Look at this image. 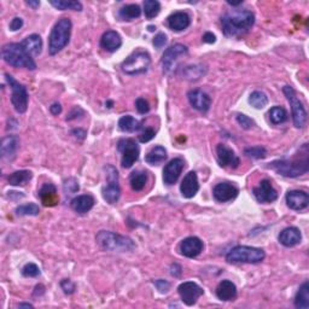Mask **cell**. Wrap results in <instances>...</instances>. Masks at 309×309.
Listing matches in <instances>:
<instances>
[{"label": "cell", "mask_w": 309, "mask_h": 309, "mask_svg": "<svg viewBox=\"0 0 309 309\" xmlns=\"http://www.w3.org/2000/svg\"><path fill=\"white\" fill-rule=\"evenodd\" d=\"M255 23L254 13L249 10H232L221 17L222 30L225 35L239 38L251 29Z\"/></svg>", "instance_id": "cell-1"}, {"label": "cell", "mask_w": 309, "mask_h": 309, "mask_svg": "<svg viewBox=\"0 0 309 309\" xmlns=\"http://www.w3.org/2000/svg\"><path fill=\"white\" fill-rule=\"evenodd\" d=\"M269 168L286 178H297V176L303 175L309 171L308 150H305L301 157L274 161L269 165Z\"/></svg>", "instance_id": "cell-2"}, {"label": "cell", "mask_w": 309, "mask_h": 309, "mask_svg": "<svg viewBox=\"0 0 309 309\" xmlns=\"http://www.w3.org/2000/svg\"><path fill=\"white\" fill-rule=\"evenodd\" d=\"M2 56L6 63L15 68H26L29 70L37 69V63L21 44H6L3 46Z\"/></svg>", "instance_id": "cell-3"}, {"label": "cell", "mask_w": 309, "mask_h": 309, "mask_svg": "<svg viewBox=\"0 0 309 309\" xmlns=\"http://www.w3.org/2000/svg\"><path fill=\"white\" fill-rule=\"evenodd\" d=\"M71 21L69 19H61L54 27L48 38V52L51 56L57 54L69 44L71 34Z\"/></svg>", "instance_id": "cell-4"}, {"label": "cell", "mask_w": 309, "mask_h": 309, "mask_svg": "<svg viewBox=\"0 0 309 309\" xmlns=\"http://www.w3.org/2000/svg\"><path fill=\"white\" fill-rule=\"evenodd\" d=\"M96 241L103 249L109 250V251L130 252L135 249V243L131 238L110 231L98 232Z\"/></svg>", "instance_id": "cell-5"}, {"label": "cell", "mask_w": 309, "mask_h": 309, "mask_svg": "<svg viewBox=\"0 0 309 309\" xmlns=\"http://www.w3.org/2000/svg\"><path fill=\"white\" fill-rule=\"evenodd\" d=\"M265 258L266 254L262 249L245 245L235 246L226 255L227 262L230 263H259Z\"/></svg>", "instance_id": "cell-6"}, {"label": "cell", "mask_w": 309, "mask_h": 309, "mask_svg": "<svg viewBox=\"0 0 309 309\" xmlns=\"http://www.w3.org/2000/svg\"><path fill=\"white\" fill-rule=\"evenodd\" d=\"M151 64V57L147 51H137L126 58L121 65V69L127 75H140L149 70Z\"/></svg>", "instance_id": "cell-7"}, {"label": "cell", "mask_w": 309, "mask_h": 309, "mask_svg": "<svg viewBox=\"0 0 309 309\" xmlns=\"http://www.w3.org/2000/svg\"><path fill=\"white\" fill-rule=\"evenodd\" d=\"M104 171L106 173L107 184L103 187V198L109 204H115L120 199L121 189L119 185V173L114 166L107 165Z\"/></svg>", "instance_id": "cell-8"}, {"label": "cell", "mask_w": 309, "mask_h": 309, "mask_svg": "<svg viewBox=\"0 0 309 309\" xmlns=\"http://www.w3.org/2000/svg\"><path fill=\"white\" fill-rule=\"evenodd\" d=\"M283 92L290 103L295 127L303 128L305 126V122H307V111H305L303 104L297 98L296 92H295V89L291 86H285L283 88Z\"/></svg>", "instance_id": "cell-9"}, {"label": "cell", "mask_w": 309, "mask_h": 309, "mask_svg": "<svg viewBox=\"0 0 309 309\" xmlns=\"http://www.w3.org/2000/svg\"><path fill=\"white\" fill-rule=\"evenodd\" d=\"M187 52H189V50L183 44H175L169 48H167L162 57V67L165 74H173L176 70V68H178L179 61L181 60L184 56L187 54Z\"/></svg>", "instance_id": "cell-10"}, {"label": "cell", "mask_w": 309, "mask_h": 309, "mask_svg": "<svg viewBox=\"0 0 309 309\" xmlns=\"http://www.w3.org/2000/svg\"><path fill=\"white\" fill-rule=\"evenodd\" d=\"M6 81L10 85V87L12 89L11 95V103L15 110L19 114H24L27 111L28 107V100H29V96H28L27 88L24 87L22 83L17 82L11 75L5 74Z\"/></svg>", "instance_id": "cell-11"}, {"label": "cell", "mask_w": 309, "mask_h": 309, "mask_svg": "<svg viewBox=\"0 0 309 309\" xmlns=\"http://www.w3.org/2000/svg\"><path fill=\"white\" fill-rule=\"evenodd\" d=\"M117 149L122 154L121 163H122L123 168H131L138 161L140 149H139L138 144L135 143L133 139H121L119 144H117Z\"/></svg>", "instance_id": "cell-12"}, {"label": "cell", "mask_w": 309, "mask_h": 309, "mask_svg": "<svg viewBox=\"0 0 309 309\" xmlns=\"http://www.w3.org/2000/svg\"><path fill=\"white\" fill-rule=\"evenodd\" d=\"M178 293L184 303L186 305H193L203 295V289L198 284L193 282H185L180 284L178 287Z\"/></svg>", "instance_id": "cell-13"}, {"label": "cell", "mask_w": 309, "mask_h": 309, "mask_svg": "<svg viewBox=\"0 0 309 309\" xmlns=\"http://www.w3.org/2000/svg\"><path fill=\"white\" fill-rule=\"evenodd\" d=\"M216 155H217V162L222 168H237L241 165V159L235 152L232 150L231 148L226 147L225 144H219L216 148Z\"/></svg>", "instance_id": "cell-14"}, {"label": "cell", "mask_w": 309, "mask_h": 309, "mask_svg": "<svg viewBox=\"0 0 309 309\" xmlns=\"http://www.w3.org/2000/svg\"><path fill=\"white\" fill-rule=\"evenodd\" d=\"M252 192H254L256 201L260 203H272L278 198L277 190L273 187L272 183L267 179L262 180L259 186L252 190Z\"/></svg>", "instance_id": "cell-15"}, {"label": "cell", "mask_w": 309, "mask_h": 309, "mask_svg": "<svg viewBox=\"0 0 309 309\" xmlns=\"http://www.w3.org/2000/svg\"><path fill=\"white\" fill-rule=\"evenodd\" d=\"M184 159L183 158H174L168 163L163 169V181L167 185H173L178 181L180 174L184 169Z\"/></svg>", "instance_id": "cell-16"}, {"label": "cell", "mask_w": 309, "mask_h": 309, "mask_svg": "<svg viewBox=\"0 0 309 309\" xmlns=\"http://www.w3.org/2000/svg\"><path fill=\"white\" fill-rule=\"evenodd\" d=\"M213 194L217 202H230L238 196V189L231 183H221L214 187Z\"/></svg>", "instance_id": "cell-17"}, {"label": "cell", "mask_w": 309, "mask_h": 309, "mask_svg": "<svg viewBox=\"0 0 309 309\" xmlns=\"http://www.w3.org/2000/svg\"><path fill=\"white\" fill-rule=\"evenodd\" d=\"M286 203L287 207L293 210H303L309 204V196L307 192L300 190L289 191L286 193Z\"/></svg>", "instance_id": "cell-18"}, {"label": "cell", "mask_w": 309, "mask_h": 309, "mask_svg": "<svg viewBox=\"0 0 309 309\" xmlns=\"http://www.w3.org/2000/svg\"><path fill=\"white\" fill-rule=\"evenodd\" d=\"M180 251L189 259L197 258L203 251V242L197 237H189L184 239L180 244Z\"/></svg>", "instance_id": "cell-19"}, {"label": "cell", "mask_w": 309, "mask_h": 309, "mask_svg": "<svg viewBox=\"0 0 309 309\" xmlns=\"http://www.w3.org/2000/svg\"><path fill=\"white\" fill-rule=\"evenodd\" d=\"M187 97H189L190 104L196 110L202 111V113H207V111L210 109L211 99L206 92L201 91V89H193V91L189 92Z\"/></svg>", "instance_id": "cell-20"}, {"label": "cell", "mask_w": 309, "mask_h": 309, "mask_svg": "<svg viewBox=\"0 0 309 309\" xmlns=\"http://www.w3.org/2000/svg\"><path fill=\"white\" fill-rule=\"evenodd\" d=\"M199 190V184H198V178L194 172H190L189 174H186L184 178L181 185H180V191L181 194L185 198H192L196 196V193Z\"/></svg>", "instance_id": "cell-21"}, {"label": "cell", "mask_w": 309, "mask_h": 309, "mask_svg": "<svg viewBox=\"0 0 309 309\" xmlns=\"http://www.w3.org/2000/svg\"><path fill=\"white\" fill-rule=\"evenodd\" d=\"M122 45V39H121L120 34L115 30H107L103 34L102 39H100V46L107 52H115L119 50Z\"/></svg>", "instance_id": "cell-22"}, {"label": "cell", "mask_w": 309, "mask_h": 309, "mask_svg": "<svg viewBox=\"0 0 309 309\" xmlns=\"http://www.w3.org/2000/svg\"><path fill=\"white\" fill-rule=\"evenodd\" d=\"M301 241L302 234L297 227H287L279 234L280 244L286 246V248H293V246L300 244Z\"/></svg>", "instance_id": "cell-23"}, {"label": "cell", "mask_w": 309, "mask_h": 309, "mask_svg": "<svg viewBox=\"0 0 309 309\" xmlns=\"http://www.w3.org/2000/svg\"><path fill=\"white\" fill-rule=\"evenodd\" d=\"M167 23H168V27L171 28L172 30L181 32V30H185L186 28L190 27L191 19L186 12L179 11L169 16L168 20H167Z\"/></svg>", "instance_id": "cell-24"}, {"label": "cell", "mask_w": 309, "mask_h": 309, "mask_svg": "<svg viewBox=\"0 0 309 309\" xmlns=\"http://www.w3.org/2000/svg\"><path fill=\"white\" fill-rule=\"evenodd\" d=\"M70 206L78 214H86L95 206V198L91 194H81L71 201Z\"/></svg>", "instance_id": "cell-25"}, {"label": "cell", "mask_w": 309, "mask_h": 309, "mask_svg": "<svg viewBox=\"0 0 309 309\" xmlns=\"http://www.w3.org/2000/svg\"><path fill=\"white\" fill-rule=\"evenodd\" d=\"M39 197L45 207H53L58 203L57 189L53 184L48 183L39 190Z\"/></svg>", "instance_id": "cell-26"}, {"label": "cell", "mask_w": 309, "mask_h": 309, "mask_svg": "<svg viewBox=\"0 0 309 309\" xmlns=\"http://www.w3.org/2000/svg\"><path fill=\"white\" fill-rule=\"evenodd\" d=\"M22 47L26 50V52L32 57H37L41 53V50H43V40H41L40 35L38 34H32V35L27 37L22 43Z\"/></svg>", "instance_id": "cell-27"}, {"label": "cell", "mask_w": 309, "mask_h": 309, "mask_svg": "<svg viewBox=\"0 0 309 309\" xmlns=\"http://www.w3.org/2000/svg\"><path fill=\"white\" fill-rule=\"evenodd\" d=\"M216 296L221 301H233L237 297V287L230 280H222L216 287Z\"/></svg>", "instance_id": "cell-28"}, {"label": "cell", "mask_w": 309, "mask_h": 309, "mask_svg": "<svg viewBox=\"0 0 309 309\" xmlns=\"http://www.w3.org/2000/svg\"><path fill=\"white\" fill-rule=\"evenodd\" d=\"M20 140L16 135H9L3 139L2 141V156L3 158L12 159L15 157L17 149H19Z\"/></svg>", "instance_id": "cell-29"}, {"label": "cell", "mask_w": 309, "mask_h": 309, "mask_svg": "<svg viewBox=\"0 0 309 309\" xmlns=\"http://www.w3.org/2000/svg\"><path fill=\"white\" fill-rule=\"evenodd\" d=\"M166 158H167V150L163 147H159V145L158 147L152 148L151 150L148 152V155L145 156V161L151 166L159 165V163L165 162Z\"/></svg>", "instance_id": "cell-30"}, {"label": "cell", "mask_w": 309, "mask_h": 309, "mask_svg": "<svg viewBox=\"0 0 309 309\" xmlns=\"http://www.w3.org/2000/svg\"><path fill=\"white\" fill-rule=\"evenodd\" d=\"M32 178H33L32 172L19 171V172L12 173V174H10L8 178V181L10 185H12V186H24V185H27L30 180H32Z\"/></svg>", "instance_id": "cell-31"}, {"label": "cell", "mask_w": 309, "mask_h": 309, "mask_svg": "<svg viewBox=\"0 0 309 309\" xmlns=\"http://www.w3.org/2000/svg\"><path fill=\"white\" fill-rule=\"evenodd\" d=\"M295 305L300 309L309 308V284L305 282L302 284L300 290L297 291L296 297H295Z\"/></svg>", "instance_id": "cell-32"}, {"label": "cell", "mask_w": 309, "mask_h": 309, "mask_svg": "<svg viewBox=\"0 0 309 309\" xmlns=\"http://www.w3.org/2000/svg\"><path fill=\"white\" fill-rule=\"evenodd\" d=\"M140 122L138 120H135L133 116L131 115H126L122 116L119 120V128L122 132H127V133H132V132H135L138 130H140Z\"/></svg>", "instance_id": "cell-33"}, {"label": "cell", "mask_w": 309, "mask_h": 309, "mask_svg": "<svg viewBox=\"0 0 309 309\" xmlns=\"http://www.w3.org/2000/svg\"><path fill=\"white\" fill-rule=\"evenodd\" d=\"M207 72V68L202 64H196V65H189L183 70V74L185 76V79L191 80H198L202 78V76L206 75Z\"/></svg>", "instance_id": "cell-34"}, {"label": "cell", "mask_w": 309, "mask_h": 309, "mask_svg": "<svg viewBox=\"0 0 309 309\" xmlns=\"http://www.w3.org/2000/svg\"><path fill=\"white\" fill-rule=\"evenodd\" d=\"M141 15V9L140 6L137 4H130L123 6L122 9L119 11V16L123 21H133Z\"/></svg>", "instance_id": "cell-35"}, {"label": "cell", "mask_w": 309, "mask_h": 309, "mask_svg": "<svg viewBox=\"0 0 309 309\" xmlns=\"http://www.w3.org/2000/svg\"><path fill=\"white\" fill-rule=\"evenodd\" d=\"M147 181H148L147 173L140 172V171L133 172L130 178V184H131L132 190L137 191V192H139V191H141L144 189L145 185H147Z\"/></svg>", "instance_id": "cell-36"}, {"label": "cell", "mask_w": 309, "mask_h": 309, "mask_svg": "<svg viewBox=\"0 0 309 309\" xmlns=\"http://www.w3.org/2000/svg\"><path fill=\"white\" fill-rule=\"evenodd\" d=\"M269 119L273 124L284 123L287 120V111L282 106H273L269 110Z\"/></svg>", "instance_id": "cell-37"}, {"label": "cell", "mask_w": 309, "mask_h": 309, "mask_svg": "<svg viewBox=\"0 0 309 309\" xmlns=\"http://www.w3.org/2000/svg\"><path fill=\"white\" fill-rule=\"evenodd\" d=\"M51 5L54 6L56 9L62 10H72V11H82V4L80 2H75V0H58V2H51Z\"/></svg>", "instance_id": "cell-38"}, {"label": "cell", "mask_w": 309, "mask_h": 309, "mask_svg": "<svg viewBox=\"0 0 309 309\" xmlns=\"http://www.w3.org/2000/svg\"><path fill=\"white\" fill-rule=\"evenodd\" d=\"M249 103L256 109H263L268 104V97L261 91H255L250 95Z\"/></svg>", "instance_id": "cell-39"}, {"label": "cell", "mask_w": 309, "mask_h": 309, "mask_svg": "<svg viewBox=\"0 0 309 309\" xmlns=\"http://www.w3.org/2000/svg\"><path fill=\"white\" fill-rule=\"evenodd\" d=\"M161 11V4L157 0H147L144 3V13L149 20L155 19Z\"/></svg>", "instance_id": "cell-40"}, {"label": "cell", "mask_w": 309, "mask_h": 309, "mask_svg": "<svg viewBox=\"0 0 309 309\" xmlns=\"http://www.w3.org/2000/svg\"><path fill=\"white\" fill-rule=\"evenodd\" d=\"M40 213L39 207L34 203H28V204H23V206H20L16 208V215L19 216H24V215H30V216H35Z\"/></svg>", "instance_id": "cell-41"}, {"label": "cell", "mask_w": 309, "mask_h": 309, "mask_svg": "<svg viewBox=\"0 0 309 309\" xmlns=\"http://www.w3.org/2000/svg\"><path fill=\"white\" fill-rule=\"evenodd\" d=\"M244 154L250 158L261 159V158L266 157L267 151H266V149L262 147H254V148H246L244 150Z\"/></svg>", "instance_id": "cell-42"}, {"label": "cell", "mask_w": 309, "mask_h": 309, "mask_svg": "<svg viewBox=\"0 0 309 309\" xmlns=\"http://www.w3.org/2000/svg\"><path fill=\"white\" fill-rule=\"evenodd\" d=\"M40 268L35 263H27L22 268V274L28 278H35L40 276Z\"/></svg>", "instance_id": "cell-43"}, {"label": "cell", "mask_w": 309, "mask_h": 309, "mask_svg": "<svg viewBox=\"0 0 309 309\" xmlns=\"http://www.w3.org/2000/svg\"><path fill=\"white\" fill-rule=\"evenodd\" d=\"M79 191V183L75 179H68L64 183V192L67 194L76 193Z\"/></svg>", "instance_id": "cell-44"}, {"label": "cell", "mask_w": 309, "mask_h": 309, "mask_svg": "<svg viewBox=\"0 0 309 309\" xmlns=\"http://www.w3.org/2000/svg\"><path fill=\"white\" fill-rule=\"evenodd\" d=\"M237 122L239 123V126L244 130H250L252 126H254V121H252L250 117H248L244 114H239L237 116Z\"/></svg>", "instance_id": "cell-45"}, {"label": "cell", "mask_w": 309, "mask_h": 309, "mask_svg": "<svg viewBox=\"0 0 309 309\" xmlns=\"http://www.w3.org/2000/svg\"><path fill=\"white\" fill-rule=\"evenodd\" d=\"M155 135L156 132L154 128H147V130H144L139 134V141H140V143H148V141H150L155 138Z\"/></svg>", "instance_id": "cell-46"}, {"label": "cell", "mask_w": 309, "mask_h": 309, "mask_svg": "<svg viewBox=\"0 0 309 309\" xmlns=\"http://www.w3.org/2000/svg\"><path fill=\"white\" fill-rule=\"evenodd\" d=\"M135 107H137L138 113L141 114V115H145L150 111V105L149 103L145 100L144 98H138L137 102H135Z\"/></svg>", "instance_id": "cell-47"}, {"label": "cell", "mask_w": 309, "mask_h": 309, "mask_svg": "<svg viewBox=\"0 0 309 309\" xmlns=\"http://www.w3.org/2000/svg\"><path fill=\"white\" fill-rule=\"evenodd\" d=\"M61 287L65 294L70 295L75 291V284L70 279H64L61 282Z\"/></svg>", "instance_id": "cell-48"}, {"label": "cell", "mask_w": 309, "mask_h": 309, "mask_svg": "<svg viewBox=\"0 0 309 309\" xmlns=\"http://www.w3.org/2000/svg\"><path fill=\"white\" fill-rule=\"evenodd\" d=\"M154 46L156 48H162L167 44V35L165 33H158L157 35L154 38Z\"/></svg>", "instance_id": "cell-49"}, {"label": "cell", "mask_w": 309, "mask_h": 309, "mask_svg": "<svg viewBox=\"0 0 309 309\" xmlns=\"http://www.w3.org/2000/svg\"><path fill=\"white\" fill-rule=\"evenodd\" d=\"M155 285H156V287H157V290H158L161 294L168 293L169 289H171V284H169L168 282H167V280H163V279L156 280V282H155Z\"/></svg>", "instance_id": "cell-50"}, {"label": "cell", "mask_w": 309, "mask_h": 309, "mask_svg": "<svg viewBox=\"0 0 309 309\" xmlns=\"http://www.w3.org/2000/svg\"><path fill=\"white\" fill-rule=\"evenodd\" d=\"M23 27V20L21 19V17H15L11 21V23H10V30H12V32H16V30L21 29V28Z\"/></svg>", "instance_id": "cell-51"}, {"label": "cell", "mask_w": 309, "mask_h": 309, "mask_svg": "<svg viewBox=\"0 0 309 309\" xmlns=\"http://www.w3.org/2000/svg\"><path fill=\"white\" fill-rule=\"evenodd\" d=\"M50 111L52 115H60V114L62 113V106L60 103H53L52 105L50 106Z\"/></svg>", "instance_id": "cell-52"}, {"label": "cell", "mask_w": 309, "mask_h": 309, "mask_svg": "<svg viewBox=\"0 0 309 309\" xmlns=\"http://www.w3.org/2000/svg\"><path fill=\"white\" fill-rule=\"evenodd\" d=\"M215 40H216V38H215L214 34L210 32H208L203 35V41L207 44H213V43H215Z\"/></svg>", "instance_id": "cell-53"}, {"label": "cell", "mask_w": 309, "mask_h": 309, "mask_svg": "<svg viewBox=\"0 0 309 309\" xmlns=\"http://www.w3.org/2000/svg\"><path fill=\"white\" fill-rule=\"evenodd\" d=\"M72 134L75 135L76 138H79L80 140H83V139L86 138V135H87V133H86V131H83V130H74L72 131Z\"/></svg>", "instance_id": "cell-54"}, {"label": "cell", "mask_w": 309, "mask_h": 309, "mask_svg": "<svg viewBox=\"0 0 309 309\" xmlns=\"http://www.w3.org/2000/svg\"><path fill=\"white\" fill-rule=\"evenodd\" d=\"M173 266H174L176 269H174V268H173V267H172V274H173V276H174V277H179L180 274H181V267H180L179 265H176V263H174V265H173Z\"/></svg>", "instance_id": "cell-55"}, {"label": "cell", "mask_w": 309, "mask_h": 309, "mask_svg": "<svg viewBox=\"0 0 309 309\" xmlns=\"http://www.w3.org/2000/svg\"><path fill=\"white\" fill-rule=\"evenodd\" d=\"M26 4L28 6H32L33 9H37V8H39V6H40V2H30V0H29V2H27Z\"/></svg>", "instance_id": "cell-56"}, {"label": "cell", "mask_w": 309, "mask_h": 309, "mask_svg": "<svg viewBox=\"0 0 309 309\" xmlns=\"http://www.w3.org/2000/svg\"><path fill=\"white\" fill-rule=\"evenodd\" d=\"M19 307L20 308H33V305L32 304H29V303H21V304H19Z\"/></svg>", "instance_id": "cell-57"}, {"label": "cell", "mask_w": 309, "mask_h": 309, "mask_svg": "<svg viewBox=\"0 0 309 309\" xmlns=\"http://www.w3.org/2000/svg\"><path fill=\"white\" fill-rule=\"evenodd\" d=\"M149 30H150V32H154V30H156V27L155 26H149Z\"/></svg>", "instance_id": "cell-58"}]
</instances>
